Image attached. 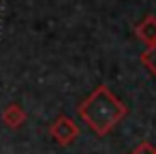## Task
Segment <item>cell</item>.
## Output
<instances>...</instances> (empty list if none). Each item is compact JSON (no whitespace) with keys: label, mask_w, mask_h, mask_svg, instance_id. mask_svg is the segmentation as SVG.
<instances>
[{"label":"cell","mask_w":156,"mask_h":154,"mask_svg":"<svg viewBox=\"0 0 156 154\" xmlns=\"http://www.w3.org/2000/svg\"><path fill=\"white\" fill-rule=\"evenodd\" d=\"M135 34H137L143 43L154 45V43H156V17H154V15H147L143 22H139L137 28H135Z\"/></svg>","instance_id":"obj_4"},{"label":"cell","mask_w":156,"mask_h":154,"mask_svg":"<svg viewBox=\"0 0 156 154\" xmlns=\"http://www.w3.org/2000/svg\"><path fill=\"white\" fill-rule=\"evenodd\" d=\"M133 154H156V148L150 143H141V145H137V150Z\"/></svg>","instance_id":"obj_6"},{"label":"cell","mask_w":156,"mask_h":154,"mask_svg":"<svg viewBox=\"0 0 156 154\" xmlns=\"http://www.w3.org/2000/svg\"><path fill=\"white\" fill-rule=\"evenodd\" d=\"M79 113L86 120V124L98 137H103L126 116V107L113 96V92L107 86H98L79 105Z\"/></svg>","instance_id":"obj_1"},{"label":"cell","mask_w":156,"mask_h":154,"mask_svg":"<svg viewBox=\"0 0 156 154\" xmlns=\"http://www.w3.org/2000/svg\"><path fill=\"white\" fill-rule=\"evenodd\" d=\"M0 118H2V122L9 126V128H20L24 122H26V111L20 103H11L2 109V113H0Z\"/></svg>","instance_id":"obj_3"},{"label":"cell","mask_w":156,"mask_h":154,"mask_svg":"<svg viewBox=\"0 0 156 154\" xmlns=\"http://www.w3.org/2000/svg\"><path fill=\"white\" fill-rule=\"evenodd\" d=\"M49 133H51V137H54L60 145H69V143H73V141L77 139L79 128H77V124H75L69 116H60V118L49 126Z\"/></svg>","instance_id":"obj_2"},{"label":"cell","mask_w":156,"mask_h":154,"mask_svg":"<svg viewBox=\"0 0 156 154\" xmlns=\"http://www.w3.org/2000/svg\"><path fill=\"white\" fill-rule=\"evenodd\" d=\"M141 62L156 75V43H154V45H147V49L141 54Z\"/></svg>","instance_id":"obj_5"}]
</instances>
